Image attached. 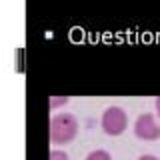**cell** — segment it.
Listing matches in <instances>:
<instances>
[{
    "instance_id": "7a4b0ae2",
    "label": "cell",
    "mask_w": 160,
    "mask_h": 160,
    "mask_svg": "<svg viewBox=\"0 0 160 160\" xmlns=\"http://www.w3.org/2000/svg\"><path fill=\"white\" fill-rule=\"evenodd\" d=\"M100 126H102L104 134H108V136H120L128 128V112L122 106H116V104L108 106L102 112Z\"/></svg>"
},
{
    "instance_id": "52a82bcc",
    "label": "cell",
    "mask_w": 160,
    "mask_h": 160,
    "mask_svg": "<svg viewBox=\"0 0 160 160\" xmlns=\"http://www.w3.org/2000/svg\"><path fill=\"white\" fill-rule=\"evenodd\" d=\"M136 160H160L158 156H154V154H140Z\"/></svg>"
},
{
    "instance_id": "5b68a950",
    "label": "cell",
    "mask_w": 160,
    "mask_h": 160,
    "mask_svg": "<svg viewBox=\"0 0 160 160\" xmlns=\"http://www.w3.org/2000/svg\"><path fill=\"white\" fill-rule=\"evenodd\" d=\"M48 160H70V156H68V152H66V150L52 148V150H50V156H48Z\"/></svg>"
},
{
    "instance_id": "6da1fadb",
    "label": "cell",
    "mask_w": 160,
    "mask_h": 160,
    "mask_svg": "<svg viewBox=\"0 0 160 160\" xmlns=\"http://www.w3.org/2000/svg\"><path fill=\"white\" fill-rule=\"evenodd\" d=\"M78 118L70 112H56L50 118V142L52 144H70L78 136Z\"/></svg>"
},
{
    "instance_id": "3957f363",
    "label": "cell",
    "mask_w": 160,
    "mask_h": 160,
    "mask_svg": "<svg viewBox=\"0 0 160 160\" xmlns=\"http://www.w3.org/2000/svg\"><path fill=\"white\" fill-rule=\"evenodd\" d=\"M134 136L140 140H146V142H152V140L160 138V122L156 120V114L152 112H144L134 120Z\"/></svg>"
},
{
    "instance_id": "ba28073f",
    "label": "cell",
    "mask_w": 160,
    "mask_h": 160,
    "mask_svg": "<svg viewBox=\"0 0 160 160\" xmlns=\"http://www.w3.org/2000/svg\"><path fill=\"white\" fill-rule=\"evenodd\" d=\"M154 108H156V116L160 118V96H158L156 100H154Z\"/></svg>"
},
{
    "instance_id": "277c9868",
    "label": "cell",
    "mask_w": 160,
    "mask_h": 160,
    "mask_svg": "<svg viewBox=\"0 0 160 160\" xmlns=\"http://www.w3.org/2000/svg\"><path fill=\"white\" fill-rule=\"evenodd\" d=\"M84 160H112V154L104 148H96V150H92V152H88Z\"/></svg>"
},
{
    "instance_id": "8992f818",
    "label": "cell",
    "mask_w": 160,
    "mask_h": 160,
    "mask_svg": "<svg viewBox=\"0 0 160 160\" xmlns=\"http://www.w3.org/2000/svg\"><path fill=\"white\" fill-rule=\"evenodd\" d=\"M68 96H50V108L56 110L58 106H64V104H68Z\"/></svg>"
}]
</instances>
